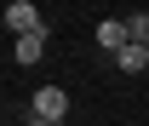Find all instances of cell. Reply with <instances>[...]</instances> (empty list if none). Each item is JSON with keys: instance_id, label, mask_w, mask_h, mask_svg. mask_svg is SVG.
<instances>
[{"instance_id": "obj_1", "label": "cell", "mask_w": 149, "mask_h": 126, "mask_svg": "<svg viewBox=\"0 0 149 126\" xmlns=\"http://www.w3.org/2000/svg\"><path fill=\"white\" fill-rule=\"evenodd\" d=\"M6 29H12V40H17V35H40L46 17H40L35 0H12V6H6Z\"/></svg>"}, {"instance_id": "obj_7", "label": "cell", "mask_w": 149, "mask_h": 126, "mask_svg": "<svg viewBox=\"0 0 149 126\" xmlns=\"http://www.w3.org/2000/svg\"><path fill=\"white\" fill-rule=\"evenodd\" d=\"M29 126H52V120H40V115H29Z\"/></svg>"}, {"instance_id": "obj_4", "label": "cell", "mask_w": 149, "mask_h": 126, "mask_svg": "<svg viewBox=\"0 0 149 126\" xmlns=\"http://www.w3.org/2000/svg\"><path fill=\"white\" fill-rule=\"evenodd\" d=\"M40 52H46V29H40V35H17V40H12V57H17L23 69L40 63Z\"/></svg>"}, {"instance_id": "obj_6", "label": "cell", "mask_w": 149, "mask_h": 126, "mask_svg": "<svg viewBox=\"0 0 149 126\" xmlns=\"http://www.w3.org/2000/svg\"><path fill=\"white\" fill-rule=\"evenodd\" d=\"M126 23H132V40H138V46H149V12H132Z\"/></svg>"}, {"instance_id": "obj_3", "label": "cell", "mask_w": 149, "mask_h": 126, "mask_svg": "<svg viewBox=\"0 0 149 126\" xmlns=\"http://www.w3.org/2000/svg\"><path fill=\"white\" fill-rule=\"evenodd\" d=\"M35 115L57 126L63 115H69V92H63V86H40V92H35Z\"/></svg>"}, {"instance_id": "obj_2", "label": "cell", "mask_w": 149, "mask_h": 126, "mask_svg": "<svg viewBox=\"0 0 149 126\" xmlns=\"http://www.w3.org/2000/svg\"><path fill=\"white\" fill-rule=\"evenodd\" d=\"M97 46H103L109 57H120V52L132 46V23H126V17H103V23H97Z\"/></svg>"}, {"instance_id": "obj_5", "label": "cell", "mask_w": 149, "mask_h": 126, "mask_svg": "<svg viewBox=\"0 0 149 126\" xmlns=\"http://www.w3.org/2000/svg\"><path fill=\"white\" fill-rule=\"evenodd\" d=\"M115 69H126V74H138V69H149V46H138V40H132L126 52L115 57Z\"/></svg>"}]
</instances>
